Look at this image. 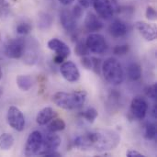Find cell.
Returning a JSON list of instances; mask_svg holds the SVG:
<instances>
[{"label": "cell", "mask_w": 157, "mask_h": 157, "mask_svg": "<svg viewBox=\"0 0 157 157\" xmlns=\"http://www.w3.org/2000/svg\"><path fill=\"white\" fill-rule=\"evenodd\" d=\"M60 21L63 28L68 32H73L76 29V19L73 16L72 12L68 9L64 8L61 11Z\"/></svg>", "instance_id": "15"}, {"label": "cell", "mask_w": 157, "mask_h": 157, "mask_svg": "<svg viewBox=\"0 0 157 157\" xmlns=\"http://www.w3.org/2000/svg\"><path fill=\"white\" fill-rule=\"evenodd\" d=\"M110 2H111V4H117L118 3V0H110Z\"/></svg>", "instance_id": "40"}, {"label": "cell", "mask_w": 157, "mask_h": 157, "mask_svg": "<svg viewBox=\"0 0 157 157\" xmlns=\"http://www.w3.org/2000/svg\"><path fill=\"white\" fill-rule=\"evenodd\" d=\"M145 16L147 17V19L152 20V21H155L156 20V10L154 6H148L145 11Z\"/></svg>", "instance_id": "30"}, {"label": "cell", "mask_w": 157, "mask_h": 157, "mask_svg": "<svg viewBox=\"0 0 157 157\" xmlns=\"http://www.w3.org/2000/svg\"><path fill=\"white\" fill-rule=\"evenodd\" d=\"M135 29L138 32L147 40V41H154L156 39V30L155 29L144 22V21H137L135 23Z\"/></svg>", "instance_id": "14"}, {"label": "cell", "mask_w": 157, "mask_h": 157, "mask_svg": "<svg viewBox=\"0 0 157 157\" xmlns=\"http://www.w3.org/2000/svg\"><path fill=\"white\" fill-rule=\"evenodd\" d=\"M74 1H75V0H59V2H60L62 5H63V6H69V5H71Z\"/></svg>", "instance_id": "38"}, {"label": "cell", "mask_w": 157, "mask_h": 157, "mask_svg": "<svg viewBox=\"0 0 157 157\" xmlns=\"http://www.w3.org/2000/svg\"><path fill=\"white\" fill-rule=\"evenodd\" d=\"M101 73L104 78L113 86H119L124 81V71L121 63L113 57H109L102 63Z\"/></svg>", "instance_id": "3"}, {"label": "cell", "mask_w": 157, "mask_h": 157, "mask_svg": "<svg viewBox=\"0 0 157 157\" xmlns=\"http://www.w3.org/2000/svg\"><path fill=\"white\" fill-rule=\"evenodd\" d=\"M36 46L37 45H33L32 41H27L26 40V44H25V51H24V54H23V59L24 62L27 64H34L37 61L38 58V53H37V50H36Z\"/></svg>", "instance_id": "18"}, {"label": "cell", "mask_w": 157, "mask_h": 157, "mask_svg": "<svg viewBox=\"0 0 157 157\" xmlns=\"http://www.w3.org/2000/svg\"><path fill=\"white\" fill-rule=\"evenodd\" d=\"M148 109L149 105L147 100L141 96L133 98L131 102V113L137 120H144L147 115Z\"/></svg>", "instance_id": "8"}, {"label": "cell", "mask_w": 157, "mask_h": 157, "mask_svg": "<svg viewBox=\"0 0 157 157\" xmlns=\"http://www.w3.org/2000/svg\"><path fill=\"white\" fill-rule=\"evenodd\" d=\"M65 127H66V124L63 119L54 118L48 123L47 129L50 132H58L63 131Z\"/></svg>", "instance_id": "22"}, {"label": "cell", "mask_w": 157, "mask_h": 157, "mask_svg": "<svg viewBox=\"0 0 157 157\" xmlns=\"http://www.w3.org/2000/svg\"><path fill=\"white\" fill-rule=\"evenodd\" d=\"M39 155H41V156H47V157H59L62 156L60 153H58L57 151H52V152H47V153H41Z\"/></svg>", "instance_id": "35"}, {"label": "cell", "mask_w": 157, "mask_h": 157, "mask_svg": "<svg viewBox=\"0 0 157 157\" xmlns=\"http://www.w3.org/2000/svg\"><path fill=\"white\" fill-rule=\"evenodd\" d=\"M56 116H57V113L52 108L46 107L38 112V114L36 116V122L40 126H44V125L48 124Z\"/></svg>", "instance_id": "16"}, {"label": "cell", "mask_w": 157, "mask_h": 157, "mask_svg": "<svg viewBox=\"0 0 157 157\" xmlns=\"http://www.w3.org/2000/svg\"><path fill=\"white\" fill-rule=\"evenodd\" d=\"M92 62H93V67L92 69L94 70V72L98 75H100L101 74V60L98 59V58H95V57H92Z\"/></svg>", "instance_id": "32"}, {"label": "cell", "mask_w": 157, "mask_h": 157, "mask_svg": "<svg viewBox=\"0 0 157 157\" xmlns=\"http://www.w3.org/2000/svg\"><path fill=\"white\" fill-rule=\"evenodd\" d=\"M145 94H146V96H147L149 98H151V99H153V100H155V99H156L157 94L156 84H153V85L147 86L146 89H145Z\"/></svg>", "instance_id": "29"}, {"label": "cell", "mask_w": 157, "mask_h": 157, "mask_svg": "<svg viewBox=\"0 0 157 157\" xmlns=\"http://www.w3.org/2000/svg\"><path fill=\"white\" fill-rule=\"evenodd\" d=\"M93 6L98 14L103 19H110L114 15L113 6L110 0H94Z\"/></svg>", "instance_id": "10"}, {"label": "cell", "mask_w": 157, "mask_h": 157, "mask_svg": "<svg viewBox=\"0 0 157 157\" xmlns=\"http://www.w3.org/2000/svg\"><path fill=\"white\" fill-rule=\"evenodd\" d=\"M81 64L86 69V70H92L93 67V62H92V58L86 56H82L81 59Z\"/></svg>", "instance_id": "31"}, {"label": "cell", "mask_w": 157, "mask_h": 157, "mask_svg": "<svg viewBox=\"0 0 157 157\" xmlns=\"http://www.w3.org/2000/svg\"><path fill=\"white\" fill-rule=\"evenodd\" d=\"M75 52L78 55V56H86L89 54V50L86 44V41L84 40H78L75 44Z\"/></svg>", "instance_id": "26"}, {"label": "cell", "mask_w": 157, "mask_h": 157, "mask_svg": "<svg viewBox=\"0 0 157 157\" xmlns=\"http://www.w3.org/2000/svg\"><path fill=\"white\" fill-rule=\"evenodd\" d=\"M98 116V111L95 108H87L81 113V117L88 123H93Z\"/></svg>", "instance_id": "24"}, {"label": "cell", "mask_w": 157, "mask_h": 157, "mask_svg": "<svg viewBox=\"0 0 157 157\" xmlns=\"http://www.w3.org/2000/svg\"><path fill=\"white\" fill-rule=\"evenodd\" d=\"M156 126L153 122H148L144 127V137L147 141H152L156 138Z\"/></svg>", "instance_id": "25"}, {"label": "cell", "mask_w": 157, "mask_h": 157, "mask_svg": "<svg viewBox=\"0 0 157 157\" xmlns=\"http://www.w3.org/2000/svg\"><path fill=\"white\" fill-rule=\"evenodd\" d=\"M85 27L89 32H98L104 27L101 17L93 12H88L85 17Z\"/></svg>", "instance_id": "13"}, {"label": "cell", "mask_w": 157, "mask_h": 157, "mask_svg": "<svg viewBox=\"0 0 157 157\" xmlns=\"http://www.w3.org/2000/svg\"><path fill=\"white\" fill-rule=\"evenodd\" d=\"M142 67L137 63H132L127 67V75L131 81H138L142 78Z\"/></svg>", "instance_id": "19"}, {"label": "cell", "mask_w": 157, "mask_h": 157, "mask_svg": "<svg viewBox=\"0 0 157 157\" xmlns=\"http://www.w3.org/2000/svg\"><path fill=\"white\" fill-rule=\"evenodd\" d=\"M87 95L85 91H74V92H56L52 96L53 103L65 110H75L84 106L86 101Z\"/></svg>", "instance_id": "2"}, {"label": "cell", "mask_w": 157, "mask_h": 157, "mask_svg": "<svg viewBox=\"0 0 157 157\" xmlns=\"http://www.w3.org/2000/svg\"><path fill=\"white\" fill-rule=\"evenodd\" d=\"M2 77H3V71H2V68L0 66V80L2 79Z\"/></svg>", "instance_id": "39"}, {"label": "cell", "mask_w": 157, "mask_h": 157, "mask_svg": "<svg viewBox=\"0 0 157 157\" xmlns=\"http://www.w3.org/2000/svg\"><path fill=\"white\" fill-rule=\"evenodd\" d=\"M62 144V139L59 135L55 134V132H50L43 136V142H42V147L40 152L41 153H47L52 151H56Z\"/></svg>", "instance_id": "11"}, {"label": "cell", "mask_w": 157, "mask_h": 157, "mask_svg": "<svg viewBox=\"0 0 157 157\" xmlns=\"http://www.w3.org/2000/svg\"><path fill=\"white\" fill-rule=\"evenodd\" d=\"M43 135L39 131L32 132L26 142L25 144V155L26 156H33L37 155L42 147Z\"/></svg>", "instance_id": "5"}, {"label": "cell", "mask_w": 157, "mask_h": 157, "mask_svg": "<svg viewBox=\"0 0 157 157\" xmlns=\"http://www.w3.org/2000/svg\"><path fill=\"white\" fill-rule=\"evenodd\" d=\"M47 46H48V48L51 51L54 52L58 55L63 56L64 58H67L71 54V49H70V47L65 42H63V40H61L57 39V38L51 39L48 41Z\"/></svg>", "instance_id": "12"}, {"label": "cell", "mask_w": 157, "mask_h": 157, "mask_svg": "<svg viewBox=\"0 0 157 157\" xmlns=\"http://www.w3.org/2000/svg\"><path fill=\"white\" fill-rule=\"evenodd\" d=\"M93 1L94 0H78V3L83 8H88L93 4Z\"/></svg>", "instance_id": "36"}, {"label": "cell", "mask_w": 157, "mask_h": 157, "mask_svg": "<svg viewBox=\"0 0 157 157\" xmlns=\"http://www.w3.org/2000/svg\"><path fill=\"white\" fill-rule=\"evenodd\" d=\"M72 14H73V16L75 17V19H78V18H80L82 16H83V7L80 6V5H76V6H75L74 7H73V9H72Z\"/></svg>", "instance_id": "33"}, {"label": "cell", "mask_w": 157, "mask_h": 157, "mask_svg": "<svg viewBox=\"0 0 157 157\" xmlns=\"http://www.w3.org/2000/svg\"><path fill=\"white\" fill-rule=\"evenodd\" d=\"M109 34L113 38L118 39V38H121L126 35V33L128 31V28L122 20L115 19L109 25Z\"/></svg>", "instance_id": "17"}, {"label": "cell", "mask_w": 157, "mask_h": 157, "mask_svg": "<svg viewBox=\"0 0 157 157\" xmlns=\"http://www.w3.org/2000/svg\"><path fill=\"white\" fill-rule=\"evenodd\" d=\"M32 29V27L29 23H27V22H22V23H19L17 28H16V31L17 34L19 35H22V36H25V35H28Z\"/></svg>", "instance_id": "27"}, {"label": "cell", "mask_w": 157, "mask_h": 157, "mask_svg": "<svg viewBox=\"0 0 157 157\" xmlns=\"http://www.w3.org/2000/svg\"><path fill=\"white\" fill-rule=\"evenodd\" d=\"M25 44L26 40L21 38L9 40L4 48L5 54L11 59H20L24 54Z\"/></svg>", "instance_id": "6"}, {"label": "cell", "mask_w": 157, "mask_h": 157, "mask_svg": "<svg viewBox=\"0 0 157 157\" xmlns=\"http://www.w3.org/2000/svg\"><path fill=\"white\" fill-rule=\"evenodd\" d=\"M130 51V46L128 44H122V45H117L113 48V53L115 55H125L129 52Z\"/></svg>", "instance_id": "28"}, {"label": "cell", "mask_w": 157, "mask_h": 157, "mask_svg": "<svg viewBox=\"0 0 157 157\" xmlns=\"http://www.w3.org/2000/svg\"><path fill=\"white\" fill-rule=\"evenodd\" d=\"M14 137L12 134L5 132L0 135V150L8 151L14 145Z\"/></svg>", "instance_id": "21"}, {"label": "cell", "mask_w": 157, "mask_h": 157, "mask_svg": "<svg viewBox=\"0 0 157 157\" xmlns=\"http://www.w3.org/2000/svg\"><path fill=\"white\" fill-rule=\"evenodd\" d=\"M6 121L8 125L17 132H22L25 129L26 121H25L24 114L21 112V110L15 106L9 107L7 110Z\"/></svg>", "instance_id": "7"}, {"label": "cell", "mask_w": 157, "mask_h": 157, "mask_svg": "<svg viewBox=\"0 0 157 157\" xmlns=\"http://www.w3.org/2000/svg\"><path fill=\"white\" fill-rule=\"evenodd\" d=\"M65 59H66V58H64L63 56L56 54V55L54 56V58H53V61H54V63H58V64H61V63H63V61H64Z\"/></svg>", "instance_id": "37"}, {"label": "cell", "mask_w": 157, "mask_h": 157, "mask_svg": "<svg viewBox=\"0 0 157 157\" xmlns=\"http://www.w3.org/2000/svg\"><path fill=\"white\" fill-rule=\"evenodd\" d=\"M62 76L70 83L77 82L80 79V71L76 64L72 61L63 62L60 67Z\"/></svg>", "instance_id": "9"}, {"label": "cell", "mask_w": 157, "mask_h": 157, "mask_svg": "<svg viewBox=\"0 0 157 157\" xmlns=\"http://www.w3.org/2000/svg\"><path fill=\"white\" fill-rule=\"evenodd\" d=\"M85 41L89 52L96 54H102L108 49V43L105 37L97 32L90 33Z\"/></svg>", "instance_id": "4"}, {"label": "cell", "mask_w": 157, "mask_h": 157, "mask_svg": "<svg viewBox=\"0 0 157 157\" xmlns=\"http://www.w3.org/2000/svg\"><path fill=\"white\" fill-rule=\"evenodd\" d=\"M53 18L48 13H40L39 17V28L40 29H48L52 25Z\"/></svg>", "instance_id": "23"}, {"label": "cell", "mask_w": 157, "mask_h": 157, "mask_svg": "<svg viewBox=\"0 0 157 157\" xmlns=\"http://www.w3.org/2000/svg\"><path fill=\"white\" fill-rule=\"evenodd\" d=\"M17 85L21 91H29L33 86V80L31 76L27 75H20L16 78Z\"/></svg>", "instance_id": "20"}, {"label": "cell", "mask_w": 157, "mask_h": 157, "mask_svg": "<svg viewBox=\"0 0 157 157\" xmlns=\"http://www.w3.org/2000/svg\"><path fill=\"white\" fill-rule=\"evenodd\" d=\"M121 143L120 134L112 130H96L77 136L75 141V146L83 151L89 149L98 152H106L118 147Z\"/></svg>", "instance_id": "1"}, {"label": "cell", "mask_w": 157, "mask_h": 157, "mask_svg": "<svg viewBox=\"0 0 157 157\" xmlns=\"http://www.w3.org/2000/svg\"><path fill=\"white\" fill-rule=\"evenodd\" d=\"M126 156L128 157H145L144 155H143L142 153L135 151V150H130L129 152L126 153Z\"/></svg>", "instance_id": "34"}]
</instances>
